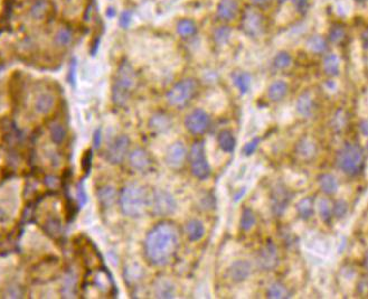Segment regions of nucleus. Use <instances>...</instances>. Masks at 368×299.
<instances>
[{
  "label": "nucleus",
  "mask_w": 368,
  "mask_h": 299,
  "mask_svg": "<svg viewBox=\"0 0 368 299\" xmlns=\"http://www.w3.org/2000/svg\"><path fill=\"white\" fill-rule=\"evenodd\" d=\"M181 244V233L175 223L161 221L150 229L145 240V256L150 265L166 266Z\"/></svg>",
  "instance_id": "nucleus-1"
},
{
  "label": "nucleus",
  "mask_w": 368,
  "mask_h": 299,
  "mask_svg": "<svg viewBox=\"0 0 368 299\" xmlns=\"http://www.w3.org/2000/svg\"><path fill=\"white\" fill-rule=\"evenodd\" d=\"M170 125H171V121H170L169 117L161 112L153 114L149 120V128L154 133H165L167 129H169Z\"/></svg>",
  "instance_id": "nucleus-21"
},
{
  "label": "nucleus",
  "mask_w": 368,
  "mask_h": 299,
  "mask_svg": "<svg viewBox=\"0 0 368 299\" xmlns=\"http://www.w3.org/2000/svg\"><path fill=\"white\" fill-rule=\"evenodd\" d=\"M318 211L321 220L324 222L328 223L333 218V210H331V204L327 199H321L318 203Z\"/></svg>",
  "instance_id": "nucleus-34"
},
{
  "label": "nucleus",
  "mask_w": 368,
  "mask_h": 299,
  "mask_svg": "<svg viewBox=\"0 0 368 299\" xmlns=\"http://www.w3.org/2000/svg\"><path fill=\"white\" fill-rule=\"evenodd\" d=\"M317 153V145L309 138H304L297 143L296 154L302 159H311Z\"/></svg>",
  "instance_id": "nucleus-19"
},
{
  "label": "nucleus",
  "mask_w": 368,
  "mask_h": 299,
  "mask_svg": "<svg viewBox=\"0 0 368 299\" xmlns=\"http://www.w3.org/2000/svg\"><path fill=\"white\" fill-rule=\"evenodd\" d=\"M97 198L99 202L103 207L108 208L116 202L117 199V191L112 186H103L97 192Z\"/></svg>",
  "instance_id": "nucleus-26"
},
{
  "label": "nucleus",
  "mask_w": 368,
  "mask_h": 299,
  "mask_svg": "<svg viewBox=\"0 0 368 299\" xmlns=\"http://www.w3.org/2000/svg\"><path fill=\"white\" fill-rule=\"evenodd\" d=\"M255 223H256V216L254 214V212L248 207L244 208L242 212V216H241V221H240L241 229L244 231H248L254 227Z\"/></svg>",
  "instance_id": "nucleus-33"
},
{
  "label": "nucleus",
  "mask_w": 368,
  "mask_h": 299,
  "mask_svg": "<svg viewBox=\"0 0 368 299\" xmlns=\"http://www.w3.org/2000/svg\"><path fill=\"white\" fill-rule=\"evenodd\" d=\"M361 127H362V129H363L364 134H365V136H366V133H367V131H366V121H363V124L361 125Z\"/></svg>",
  "instance_id": "nucleus-50"
},
{
  "label": "nucleus",
  "mask_w": 368,
  "mask_h": 299,
  "mask_svg": "<svg viewBox=\"0 0 368 299\" xmlns=\"http://www.w3.org/2000/svg\"><path fill=\"white\" fill-rule=\"evenodd\" d=\"M287 93H288V84L285 83L284 81L277 80L270 85L268 96L271 101L279 102L283 99L285 96H287Z\"/></svg>",
  "instance_id": "nucleus-22"
},
{
  "label": "nucleus",
  "mask_w": 368,
  "mask_h": 299,
  "mask_svg": "<svg viewBox=\"0 0 368 299\" xmlns=\"http://www.w3.org/2000/svg\"><path fill=\"white\" fill-rule=\"evenodd\" d=\"M55 104V98L50 92L39 93L35 100V110L39 114H48Z\"/></svg>",
  "instance_id": "nucleus-17"
},
{
  "label": "nucleus",
  "mask_w": 368,
  "mask_h": 299,
  "mask_svg": "<svg viewBox=\"0 0 368 299\" xmlns=\"http://www.w3.org/2000/svg\"><path fill=\"white\" fill-rule=\"evenodd\" d=\"M129 163L130 166H131L134 170L146 171L151 167L153 161H151V157L148 154V151H146L142 148H137L130 154Z\"/></svg>",
  "instance_id": "nucleus-15"
},
{
  "label": "nucleus",
  "mask_w": 368,
  "mask_h": 299,
  "mask_svg": "<svg viewBox=\"0 0 368 299\" xmlns=\"http://www.w3.org/2000/svg\"><path fill=\"white\" fill-rule=\"evenodd\" d=\"M48 10V3L46 0H37L31 8V15L35 19H42Z\"/></svg>",
  "instance_id": "nucleus-35"
},
{
  "label": "nucleus",
  "mask_w": 368,
  "mask_h": 299,
  "mask_svg": "<svg viewBox=\"0 0 368 299\" xmlns=\"http://www.w3.org/2000/svg\"><path fill=\"white\" fill-rule=\"evenodd\" d=\"M217 141H218V146L220 147L224 153H232L233 150L235 148L236 145V139L234 137V134L231 130H222L218 133L217 137Z\"/></svg>",
  "instance_id": "nucleus-24"
},
{
  "label": "nucleus",
  "mask_w": 368,
  "mask_h": 299,
  "mask_svg": "<svg viewBox=\"0 0 368 299\" xmlns=\"http://www.w3.org/2000/svg\"><path fill=\"white\" fill-rule=\"evenodd\" d=\"M136 72L128 61L119 64L112 85V101L117 106H124L136 87Z\"/></svg>",
  "instance_id": "nucleus-3"
},
{
  "label": "nucleus",
  "mask_w": 368,
  "mask_h": 299,
  "mask_svg": "<svg viewBox=\"0 0 368 299\" xmlns=\"http://www.w3.org/2000/svg\"><path fill=\"white\" fill-rule=\"evenodd\" d=\"M324 69L327 74L330 76L338 75L339 69H340V60H339V57L334 53L327 55L324 60Z\"/></svg>",
  "instance_id": "nucleus-28"
},
{
  "label": "nucleus",
  "mask_w": 368,
  "mask_h": 299,
  "mask_svg": "<svg viewBox=\"0 0 368 299\" xmlns=\"http://www.w3.org/2000/svg\"><path fill=\"white\" fill-rule=\"evenodd\" d=\"M188 156L187 148L182 141L173 143L167 150L166 164L173 169H181Z\"/></svg>",
  "instance_id": "nucleus-13"
},
{
  "label": "nucleus",
  "mask_w": 368,
  "mask_h": 299,
  "mask_svg": "<svg viewBox=\"0 0 368 299\" xmlns=\"http://www.w3.org/2000/svg\"><path fill=\"white\" fill-rule=\"evenodd\" d=\"M239 13V3L236 0H220L217 6V15L222 20L234 19Z\"/></svg>",
  "instance_id": "nucleus-16"
},
{
  "label": "nucleus",
  "mask_w": 368,
  "mask_h": 299,
  "mask_svg": "<svg viewBox=\"0 0 368 299\" xmlns=\"http://www.w3.org/2000/svg\"><path fill=\"white\" fill-rule=\"evenodd\" d=\"M66 134H67V131L62 124L56 122V124H53L51 126L50 137L53 143H55V145H61V143H63L65 138H66Z\"/></svg>",
  "instance_id": "nucleus-32"
},
{
  "label": "nucleus",
  "mask_w": 368,
  "mask_h": 299,
  "mask_svg": "<svg viewBox=\"0 0 368 299\" xmlns=\"http://www.w3.org/2000/svg\"><path fill=\"white\" fill-rule=\"evenodd\" d=\"M308 47L313 53H324L327 50V42L321 37V36H312L308 40Z\"/></svg>",
  "instance_id": "nucleus-36"
},
{
  "label": "nucleus",
  "mask_w": 368,
  "mask_h": 299,
  "mask_svg": "<svg viewBox=\"0 0 368 299\" xmlns=\"http://www.w3.org/2000/svg\"><path fill=\"white\" fill-rule=\"evenodd\" d=\"M186 233L188 240L191 241V242H197L205 235V227H204L202 221L196 219L190 220L186 224Z\"/></svg>",
  "instance_id": "nucleus-20"
},
{
  "label": "nucleus",
  "mask_w": 368,
  "mask_h": 299,
  "mask_svg": "<svg viewBox=\"0 0 368 299\" xmlns=\"http://www.w3.org/2000/svg\"><path fill=\"white\" fill-rule=\"evenodd\" d=\"M292 62V57L288 52H281L273 60V65L276 69H284L290 66Z\"/></svg>",
  "instance_id": "nucleus-37"
},
{
  "label": "nucleus",
  "mask_w": 368,
  "mask_h": 299,
  "mask_svg": "<svg viewBox=\"0 0 368 299\" xmlns=\"http://www.w3.org/2000/svg\"><path fill=\"white\" fill-rule=\"evenodd\" d=\"M158 292V297L161 298H171L174 297V287L167 282H162L161 286L159 287Z\"/></svg>",
  "instance_id": "nucleus-43"
},
{
  "label": "nucleus",
  "mask_w": 368,
  "mask_h": 299,
  "mask_svg": "<svg viewBox=\"0 0 368 299\" xmlns=\"http://www.w3.org/2000/svg\"><path fill=\"white\" fill-rule=\"evenodd\" d=\"M337 166L342 173L348 176H357L362 173L365 164L364 151L361 146L356 143H346L339 150L336 158Z\"/></svg>",
  "instance_id": "nucleus-4"
},
{
  "label": "nucleus",
  "mask_w": 368,
  "mask_h": 299,
  "mask_svg": "<svg viewBox=\"0 0 368 299\" xmlns=\"http://www.w3.org/2000/svg\"><path fill=\"white\" fill-rule=\"evenodd\" d=\"M94 146L96 148H99L101 146V129H97L95 133H94Z\"/></svg>",
  "instance_id": "nucleus-49"
},
{
  "label": "nucleus",
  "mask_w": 368,
  "mask_h": 299,
  "mask_svg": "<svg viewBox=\"0 0 368 299\" xmlns=\"http://www.w3.org/2000/svg\"><path fill=\"white\" fill-rule=\"evenodd\" d=\"M356 1H358V2H365L366 0H356Z\"/></svg>",
  "instance_id": "nucleus-53"
},
{
  "label": "nucleus",
  "mask_w": 368,
  "mask_h": 299,
  "mask_svg": "<svg viewBox=\"0 0 368 299\" xmlns=\"http://www.w3.org/2000/svg\"><path fill=\"white\" fill-rule=\"evenodd\" d=\"M259 142H260L259 138H254L250 142H247L246 145L244 146L243 153L246 155V156H250V155H252L256 150L257 147H259Z\"/></svg>",
  "instance_id": "nucleus-44"
},
{
  "label": "nucleus",
  "mask_w": 368,
  "mask_h": 299,
  "mask_svg": "<svg viewBox=\"0 0 368 299\" xmlns=\"http://www.w3.org/2000/svg\"><path fill=\"white\" fill-rule=\"evenodd\" d=\"M106 15H108V16H110V17H113V15H114V10H113V8H109V10H108V11H106Z\"/></svg>",
  "instance_id": "nucleus-51"
},
{
  "label": "nucleus",
  "mask_w": 368,
  "mask_h": 299,
  "mask_svg": "<svg viewBox=\"0 0 368 299\" xmlns=\"http://www.w3.org/2000/svg\"><path fill=\"white\" fill-rule=\"evenodd\" d=\"M289 290L287 287L283 284H281L279 281L272 282L271 285L268 287L267 290V297L272 298V299H282V298H288L289 296Z\"/></svg>",
  "instance_id": "nucleus-29"
},
{
  "label": "nucleus",
  "mask_w": 368,
  "mask_h": 299,
  "mask_svg": "<svg viewBox=\"0 0 368 299\" xmlns=\"http://www.w3.org/2000/svg\"><path fill=\"white\" fill-rule=\"evenodd\" d=\"M76 195H77V202H79L80 206L83 207L88 202V195H87V193H85V190H84V187H83V185H82V184H80V185L77 186Z\"/></svg>",
  "instance_id": "nucleus-46"
},
{
  "label": "nucleus",
  "mask_w": 368,
  "mask_h": 299,
  "mask_svg": "<svg viewBox=\"0 0 368 299\" xmlns=\"http://www.w3.org/2000/svg\"><path fill=\"white\" fill-rule=\"evenodd\" d=\"M76 61H72L71 64V68H69V82H71L72 85L75 84V79H76Z\"/></svg>",
  "instance_id": "nucleus-48"
},
{
  "label": "nucleus",
  "mask_w": 368,
  "mask_h": 299,
  "mask_svg": "<svg viewBox=\"0 0 368 299\" xmlns=\"http://www.w3.org/2000/svg\"><path fill=\"white\" fill-rule=\"evenodd\" d=\"M73 40V33L67 27H61L57 30L55 37H54V42L56 43L57 46L61 47H67L71 45Z\"/></svg>",
  "instance_id": "nucleus-31"
},
{
  "label": "nucleus",
  "mask_w": 368,
  "mask_h": 299,
  "mask_svg": "<svg viewBox=\"0 0 368 299\" xmlns=\"http://www.w3.org/2000/svg\"><path fill=\"white\" fill-rule=\"evenodd\" d=\"M277 1H279V2H284V1H287V0H277Z\"/></svg>",
  "instance_id": "nucleus-54"
},
{
  "label": "nucleus",
  "mask_w": 368,
  "mask_h": 299,
  "mask_svg": "<svg viewBox=\"0 0 368 299\" xmlns=\"http://www.w3.org/2000/svg\"><path fill=\"white\" fill-rule=\"evenodd\" d=\"M319 186H320L321 191L326 194H335L338 191L339 184L337 178L335 176L330 174H322L319 176Z\"/></svg>",
  "instance_id": "nucleus-25"
},
{
  "label": "nucleus",
  "mask_w": 368,
  "mask_h": 299,
  "mask_svg": "<svg viewBox=\"0 0 368 299\" xmlns=\"http://www.w3.org/2000/svg\"><path fill=\"white\" fill-rule=\"evenodd\" d=\"M187 130L193 134H202L210 128L211 118L203 109H195L185 118Z\"/></svg>",
  "instance_id": "nucleus-9"
},
{
  "label": "nucleus",
  "mask_w": 368,
  "mask_h": 299,
  "mask_svg": "<svg viewBox=\"0 0 368 299\" xmlns=\"http://www.w3.org/2000/svg\"><path fill=\"white\" fill-rule=\"evenodd\" d=\"M131 19H132V14L130 13V11H123L120 15V18H119V24H120V26L122 28H128L130 23H131Z\"/></svg>",
  "instance_id": "nucleus-45"
},
{
  "label": "nucleus",
  "mask_w": 368,
  "mask_h": 299,
  "mask_svg": "<svg viewBox=\"0 0 368 299\" xmlns=\"http://www.w3.org/2000/svg\"><path fill=\"white\" fill-rule=\"evenodd\" d=\"M347 124V119L346 116L343 114V111H338L336 114H335L333 118V128L335 130H341L343 129V127Z\"/></svg>",
  "instance_id": "nucleus-42"
},
{
  "label": "nucleus",
  "mask_w": 368,
  "mask_h": 299,
  "mask_svg": "<svg viewBox=\"0 0 368 299\" xmlns=\"http://www.w3.org/2000/svg\"><path fill=\"white\" fill-rule=\"evenodd\" d=\"M253 1H254L255 3H260V5H262V3L267 2V1H268V0H253Z\"/></svg>",
  "instance_id": "nucleus-52"
},
{
  "label": "nucleus",
  "mask_w": 368,
  "mask_h": 299,
  "mask_svg": "<svg viewBox=\"0 0 368 299\" xmlns=\"http://www.w3.org/2000/svg\"><path fill=\"white\" fill-rule=\"evenodd\" d=\"M257 267L263 271H271L279 265V253L277 249L273 243L269 242L265 244L256 256Z\"/></svg>",
  "instance_id": "nucleus-11"
},
{
  "label": "nucleus",
  "mask_w": 368,
  "mask_h": 299,
  "mask_svg": "<svg viewBox=\"0 0 368 299\" xmlns=\"http://www.w3.org/2000/svg\"><path fill=\"white\" fill-rule=\"evenodd\" d=\"M333 210V214L338 219L343 218L348 212V203L343 199H338L336 203L334 204V206H331Z\"/></svg>",
  "instance_id": "nucleus-40"
},
{
  "label": "nucleus",
  "mask_w": 368,
  "mask_h": 299,
  "mask_svg": "<svg viewBox=\"0 0 368 299\" xmlns=\"http://www.w3.org/2000/svg\"><path fill=\"white\" fill-rule=\"evenodd\" d=\"M189 163L191 173L198 179H206L211 175V167L207 162L204 141H196L191 146L189 153Z\"/></svg>",
  "instance_id": "nucleus-7"
},
{
  "label": "nucleus",
  "mask_w": 368,
  "mask_h": 299,
  "mask_svg": "<svg viewBox=\"0 0 368 299\" xmlns=\"http://www.w3.org/2000/svg\"><path fill=\"white\" fill-rule=\"evenodd\" d=\"M293 6L299 13H306L309 7V0H292Z\"/></svg>",
  "instance_id": "nucleus-47"
},
{
  "label": "nucleus",
  "mask_w": 368,
  "mask_h": 299,
  "mask_svg": "<svg viewBox=\"0 0 368 299\" xmlns=\"http://www.w3.org/2000/svg\"><path fill=\"white\" fill-rule=\"evenodd\" d=\"M130 138L125 134L117 137L114 140L110 143L105 153V158L109 163L113 165H119L124 161V158L128 154L130 148Z\"/></svg>",
  "instance_id": "nucleus-8"
},
{
  "label": "nucleus",
  "mask_w": 368,
  "mask_h": 299,
  "mask_svg": "<svg viewBox=\"0 0 368 299\" xmlns=\"http://www.w3.org/2000/svg\"><path fill=\"white\" fill-rule=\"evenodd\" d=\"M176 30H177L178 35L182 38H189L193 37L196 33H197V25H196V23L193 19L184 18L177 23Z\"/></svg>",
  "instance_id": "nucleus-23"
},
{
  "label": "nucleus",
  "mask_w": 368,
  "mask_h": 299,
  "mask_svg": "<svg viewBox=\"0 0 368 299\" xmlns=\"http://www.w3.org/2000/svg\"><path fill=\"white\" fill-rule=\"evenodd\" d=\"M242 30L250 37H257L263 34V17L256 10L247 9L242 18Z\"/></svg>",
  "instance_id": "nucleus-10"
},
{
  "label": "nucleus",
  "mask_w": 368,
  "mask_h": 299,
  "mask_svg": "<svg viewBox=\"0 0 368 299\" xmlns=\"http://www.w3.org/2000/svg\"><path fill=\"white\" fill-rule=\"evenodd\" d=\"M291 193L285 186L277 184L273 187L271 193V202H272V212L276 216H280L282 213L285 211V208L289 205L290 199H291Z\"/></svg>",
  "instance_id": "nucleus-12"
},
{
  "label": "nucleus",
  "mask_w": 368,
  "mask_h": 299,
  "mask_svg": "<svg viewBox=\"0 0 368 299\" xmlns=\"http://www.w3.org/2000/svg\"><path fill=\"white\" fill-rule=\"evenodd\" d=\"M231 37V30L226 26H220L214 33L215 42L219 45L226 44Z\"/></svg>",
  "instance_id": "nucleus-38"
},
{
  "label": "nucleus",
  "mask_w": 368,
  "mask_h": 299,
  "mask_svg": "<svg viewBox=\"0 0 368 299\" xmlns=\"http://www.w3.org/2000/svg\"><path fill=\"white\" fill-rule=\"evenodd\" d=\"M252 273V265L247 260H236L228 268V277L234 282L246 280Z\"/></svg>",
  "instance_id": "nucleus-14"
},
{
  "label": "nucleus",
  "mask_w": 368,
  "mask_h": 299,
  "mask_svg": "<svg viewBox=\"0 0 368 299\" xmlns=\"http://www.w3.org/2000/svg\"><path fill=\"white\" fill-rule=\"evenodd\" d=\"M298 213H299L300 218L304 220H308L311 218L314 213V202L312 198H305L301 199L299 204L297 205Z\"/></svg>",
  "instance_id": "nucleus-30"
},
{
  "label": "nucleus",
  "mask_w": 368,
  "mask_h": 299,
  "mask_svg": "<svg viewBox=\"0 0 368 299\" xmlns=\"http://www.w3.org/2000/svg\"><path fill=\"white\" fill-rule=\"evenodd\" d=\"M92 158H93V153L91 149H88L85 151L83 157H82V162H81V166L82 169H83V173L85 175H88L91 170L92 167Z\"/></svg>",
  "instance_id": "nucleus-41"
},
{
  "label": "nucleus",
  "mask_w": 368,
  "mask_h": 299,
  "mask_svg": "<svg viewBox=\"0 0 368 299\" xmlns=\"http://www.w3.org/2000/svg\"><path fill=\"white\" fill-rule=\"evenodd\" d=\"M149 196L150 194L140 184H128L119 195L121 212L129 218H141L149 208Z\"/></svg>",
  "instance_id": "nucleus-2"
},
{
  "label": "nucleus",
  "mask_w": 368,
  "mask_h": 299,
  "mask_svg": "<svg viewBox=\"0 0 368 299\" xmlns=\"http://www.w3.org/2000/svg\"><path fill=\"white\" fill-rule=\"evenodd\" d=\"M198 90L197 82L194 79H184L176 83L166 94L167 102L173 106H184L193 100Z\"/></svg>",
  "instance_id": "nucleus-5"
},
{
  "label": "nucleus",
  "mask_w": 368,
  "mask_h": 299,
  "mask_svg": "<svg viewBox=\"0 0 368 299\" xmlns=\"http://www.w3.org/2000/svg\"><path fill=\"white\" fill-rule=\"evenodd\" d=\"M149 208L157 216H168L175 213L177 203L174 196L165 190H154L149 196Z\"/></svg>",
  "instance_id": "nucleus-6"
},
{
  "label": "nucleus",
  "mask_w": 368,
  "mask_h": 299,
  "mask_svg": "<svg viewBox=\"0 0 368 299\" xmlns=\"http://www.w3.org/2000/svg\"><path fill=\"white\" fill-rule=\"evenodd\" d=\"M297 111L300 116L309 118L313 112V98L310 92H304L298 98L296 104Z\"/></svg>",
  "instance_id": "nucleus-18"
},
{
  "label": "nucleus",
  "mask_w": 368,
  "mask_h": 299,
  "mask_svg": "<svg viewBox=\"0 0 368 299\" xmlns=\"http://www.w3.org/2000/svg\"><path fill=\"white\" fill-rule=\"evenodd\" d=\"M346 37V31L345 28L340 25L334 26L329 32V39L331 43L334 44H339L341 43Z\"/></svg>",
  "instance_id": "nucleus-39"
},
{
  "label": "nucleus",
  "mask_w": 368,
  "mask_h": 299,
  "mask_svg": "<svg viewBox=\"0 0 368 299\" xmlns=\"http://www.w3.org/2000/svg\"><path fill=\"white\" fill-rule=\"evenodd\" d=\"M233 83L240 90L241 93H246L251 88L252 77L246 72H236L233 74Z\"/></svg>",
  "instance_id": "nucleus-27"
}]
</instances>
